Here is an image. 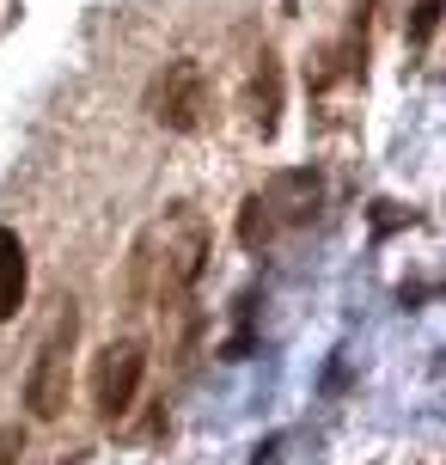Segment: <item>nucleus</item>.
I'll return each mask as SVG.
<instances>
[{"instance_id": "obj_1", "label": "nucleus", "mask_w": 446, "mask_h": 465, "mask_svg": "<svg viewBox=\"0 0 446 465\" xmlns=\"http://www.w3.org/2000/svg\"><path fill=\"white\" fill-rule=\"evenodd\" d=\"M202 263H208V227L189 203H178V209H165L160 221L141 227L135 257H129V288L141 306L178 312L189 301L196 276H202Z\"/></svg>"}, {"instance_id": "obj_2", "label": "nucleus", "mask_w": 446, "mask_h": 465, "mask_svg": "<svg viewBox=\"0 0 446 465\" xmlns=\"http://www.w3.org/2000/svg\"><path fill=\"white\" fill-rule=\"evenodd\" d=\"M318 196H325V178L300 165V172H276L263 190H251L245 203H238V245L245 252H263V245H276L282 232L305 227L312 214H318Z\"/></svg>"}, {"instance_id": "obj_3", "label": "nucleus", "mask_w": 446, "mask_h": 465, "mask_svg": "<svg viewBox=\"0 0 446 465\" xmlns=\"http://www.w3.org/2000/svg\"><path fill=\"white\" fill-rule=\"evenodd\" d=\"M73 337H80V312H62L49 337L37 343V361L24 373V404H31V417L37 422H55L68 411V355H73Z\"/></svg>"}, {"instance_id": "obj_4", "label": "nucleus", "mask_w": 446, "mask_h": 465, "mask_svg": "<svg viewBox=\"0 0 446 465\" xmlns=\"http://www.w3.org/2000/svg\"><path fill=\"white\" fill-rule=\"evenodd\" d=\"M141 373H147V349L135 337H122V343H104L92 361V411L104 422L129 417V404L141 392Z\"/></svg>"}, {"instance_id": "obj_5", "label": "nucleus", "mask_w": 446, "mask_h": 465, "mask_svg": "<svg viewBox=\"0 0 446 465\" xmlns=\"http://www.w3.org/2000/svg\"><path fill=\"white\" fill-rule=\"evenodd\" d=\"M147 111L160 116L171 135H189V129H202V111H208V80H202V62H171V68L153 80V93H147Z\"/></svg>"}, {"instance_id": "obj_6", "label": "nucleus", "mask_w": 446, "mask_h": 465, "mask_svg": "<svg viewBox=\"0 0 446 465\" xmlns=\"http://www.w3.org/2000/svg\"><path fill=\"white\" fill-rule=\"evenodd\" d=\"M24 306V239L0 227V319H13Z\"/></svg>"}, {"instance_id": "obj_7", "label": "nucleus", "mask_w": 446, "mask_h": 465, "mask_svg": "<svg viewBox=\"0 0 446 465\" xmlns=\"http://www.w3.org/2000/svg\"><path fill=\"white\" fill-rule=\"evenodd\" d=\"M276 104H282V68H276V55H263L257 80H251V116L263 135H276Z\"/></svg>"}, {"instance_id": "obj_8", "label": "nucleus", "mask_w": 446, "mask_h": 465, "mask_svg": "<svg viewBox=\"0 0 446 465\" xmlns=\"http://www.w3.org/2000/svg\"><path fill=\"white\" fill-rule=\"evenodd\" d=\"M434 25H441V0H416V13H410V44H428Z\"/></svg>"}]
</instances>
